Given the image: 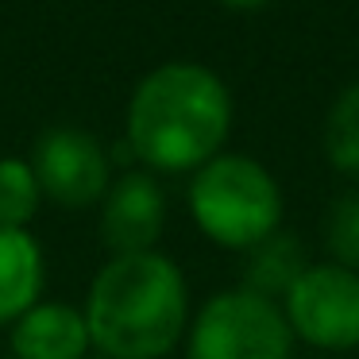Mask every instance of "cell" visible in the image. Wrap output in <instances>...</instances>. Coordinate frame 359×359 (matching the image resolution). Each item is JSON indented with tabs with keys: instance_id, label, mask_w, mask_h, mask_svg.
<instances>
[{
	"instance_id": "14",
	"label": "cell",
	"mask_w": 359,
	"mask_h": 359,
	"mask_svg": "<svg viewBox=\"0 0 359 359\" xmlns=\"http://www.w3.org/2000/svg\"><path fill=\"white\" fill-rule=\"evenodd\" d=\"M220 8H228V12H243V16H248V12H263V8H271L274 0H217Z\"/></svg>"
},
{
	"instance_id": "8",
	"label": "cell",
	"mask_w": 359,
	"mask_h": 359,
	"mask_svg": "<svg viewBox=\"0 0 359 359\" xmlns=\"http://www.w3.org/2000/svg\"><path fill=\"white\" fill-rule=\"evenodd\" d=\"M12 359H89L93 340L81 305L39 302L8 328Z\"/></svg>"
},
{
	"instance_id": "2",
	"label": "cell",
	"mask_w": 359,
	"mask_h": 359,
	"mask_svg": "<svg viewBox=\"0 0 359 359\" xmlns=\"http://www.w3.org/2000/svg\"><path fill=\"white\" fill-rule=\"evenodd\" d=\"M93 351L104 359H166L189 328V282L163 251L112 255L86 294Z\"/></svg>"
},
{
	"instance_id": "5",
	"label": "cell",
	"mask_w": 359,
	"mask_h": 359,
	"mask_svg": "<svg viewBox=\"0 0 359 359\" xmlns=\"http://www.w3.org/2000/svg\"><path fill=\"white\" fill-rule=\"evenodd\" d=\"M278 305L294 340L317 351L359 348V271L309 263V271L290 286Z\"/></svg>"
},
{
	"instance_id": "7",
	"label": "cell",
	"mask_w": 359,
	"mask_h": 359,
	"mask_svg": "<svg viewBox=\"0 0 359 359\" xmlns=\"http://www.w3.org/2000/svg\"><path fill=\"white\" fill-rule=\"evenodd\" d=\"M166 228V194L151 170H124L101 197V240L112 255L158 251Z\"/></svg>"
},
{
	"instance_id": "12",
	"label": "cell",
	"mask_w": 359,
	"mask_h": 359,
	"mask_svg": "<svg viewBox=\"0 0 359 359\" xmlns=\"http://www.w3.org/2000/svg\"><path fill=\"white\" fill-rule=\"evenodd\" d=\"M43 189L27 158L4 155L0 158V228H24L39 217Z\"/></svg>"
},
{
	"instance_id": "10",
	"label": "cell",
	"mask_w": 359,
	"mask_h": 359,
	"mask_svg": "<svg viewBox=\"0 0 359 359\" xmlns=\"http://www.w3.org/2000/svg\"><path fill=\"white\" fill-rule=\"evenodd\" d=\"M243 290L259 297H271V302H282L290 294L297 278L309 271V251L297 240L294 232H274L266 236L263 243H255L251 251H243Z\"/></svg>"
},
{
	"instance_id": "3",
	"label": "cell",
	"mask_w": 359,
	"mask_h": 359,
	"mask_svg": "<svg viewBox=\"0 0 359 359\" xmlns=\"http://www.w3.org/2000/svg\"><path fill=\"white\" fill-rule=\"evenodd\" d=\"M189 217L197 232L228 251H251L282 228V186L255 155L220 151L189 174Z\"/></svg>"
},
{
	"instance_id": "1",
	"label": "cell",
	"mask_w": 359,
	"mask_h": 359,
	"mask_svg": "<svg viewBox=\"0 0 359 359\" xmlns=\"http://www.w3.org/2000/svg\"><path fill=\"white\" fill-rule=\"evenodd\" d=\"M236 104L212 66L174 58L135 81L124 109V143L151 174H194L224 151Z\"/></svg>"
},
{
	"instance_id": "9",
	"label": "cell",
	"mask_w": 359,
	"mask_h": 359,
	"mask_svg": "<svg viewBox=\"0 0 359 359\" xmlns=\"http://www.w3.org/2000/svg\"><path fill=\"white\" fill-rule=\"evenodd\" d=\"M47 259L32 232L0 228V325H16L32 305L43 302Z\"/></svg>"
},
{
	"instance_id": "15",
	"label": "cell",
	"mask_w": 359,
	"mask_h": 359,
	"mask_svg": "<svg viewBox=\"0 0 359 359\" xmlns=\"http://www.w3.org/2000/svg\"><path fill=\"white\" fill-rule=\"evenodd\" d=\"M89 359H104V355H89Z\"/></svg>"
},
{
	"instance_id": "6",
	"label": "cell",
	"mask_w": 359,
	"mask_h": 359,
	"mask_svg": "<svg viewBox=\"0 0 359 359\" xmlns=\"http://www.w3.org/2000/svg\"><path fill=\"white\" fill-rule=\"evenodd\" d=\"M35 182L43 189V201H55L62 209H89L101 205L112 186V155L89 128L55 124L35 140L27 155Z\"/></svg>"
},
{
	"instance_id": "11",
	"label": "cell",
	"mask_w": 359,
	"mask_h": 359,
	"mask_svg": "<svg viewBox=\"0 0 359 359\" xmlns=\"http://www.w3.org/2000/svg\"><path fill=\"white\" fill-rule=\"evenodd\" d=\"M320 147L336 174L359 182V81L344 86L325 112Z\"/></svg>"
},
{
	"instance_id": "13",
	"label": "cell",
	"mask_w": 359,
	"mask_h": 359,
	"mask_svg": "<svg viewBox=\"0 0 359 359\" xmlns=\"http://www.w3.org/2000/svg\"><path fill=\"white\" fill-rule=\"evenodd\" d=\"M320 236H325L328 263L359 271V189L340 194L320 217Z\"/></svg>"
},
{
	"instance_id": "4",
	"label": "cell",
	"mask_w": 359,
	"mask_h": 359,
	"mask_svg": "<svg viewBox=\"0 0 359 359\" xmlns=\"http://www.w3.org/2000/svg\"><path fill=\"white\" fill-rule=\"evenodd\" d=\"M186 359H290V332L282 305L243 286L217 290L186 328Z\"/></svg>"
},
{
	"instance_id": "16",
	"label": "cell",
	"mask_w": 359,
	"mask_h": 359,
	"mask_svg": "<svg viewBox=\"0 0 359 359\" xmlns=\"http://www.w3.org/2000/svg\"><path fill=\"white\" fill-rule=\"evenodd\" d=\"M8 359H12V355H8Z\"/></svg>"
}]
</instances>
